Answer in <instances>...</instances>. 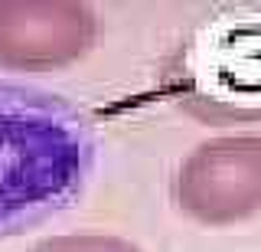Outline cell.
Returning a JSON list of instances; mask_svg holds the SVG:
<instances>
[{"mask_svg": "<svg viewBox=\"0 0 261 252\" xmlns=\"http://www.w3.org/2000/svg\"><path fill=\"white\" fill-rule=\"evenodd\" d=\"M95 167V134L62 95L0 82V236L72 207Z\"/></svg>", "mask_w": 261, "mask_h": 252, "instance_id": "6da1fadb", "label": "cell"}, {"mask_svg": "<svg viewBox=\"0 0 261 252\" xmlns=\"http://www.w3.org/2000/svg\"><path fill=\"white\" fill-rule=\"evenodd\" d=\"M170 197L202 226H235L261 213V134H219L176 164Z\"/></svg>", "mask_w": 261, "mask_h": 252, "instance_id": "7a4b0ae2", "label": "cell"}, {"mask_svg": "<svg viewBox=\"0 0 261 252\" xmlns=\"http://www.w3.org/2000/svg\"><path fill=\"white\" fill-rule=\"evenodd\" d=\"M98 39V17L79 0H0V69L53 72L79 62Z\"/></svg>", "mask_w": 261, "mask_h": 252, "instance_id": "3957f363", "label": "cell"}, {"mask_svg": "<svg viewBox=\"0 0 261 252\" xmlns=\"http://www.w3.org/2000/svg\"><path fill=\"white\" fill-rule=\"evenodd\" d=\"M190 102L202 115H245L242 105L261 102V27H235L196 53L190 69Z\"/></svg>", "mask_w": 261, "mask_h": 252, "instance_id": "277c9868", "label": "cell"}, {"mask_svg": "<svg viewBox=\"0 0 261 252\" xmlns=\"http://www.w3.org/2000/svg\"><path fill=\"white\" fill-rule=\"evenodd\" d=\"M27 252H144L124 236H108V233H59L46 236Z\"/></svg>", "mask_w": 261, "mask_h": 252, "instance_id": "5b68a950", "label": "cell"}]
</instances>
